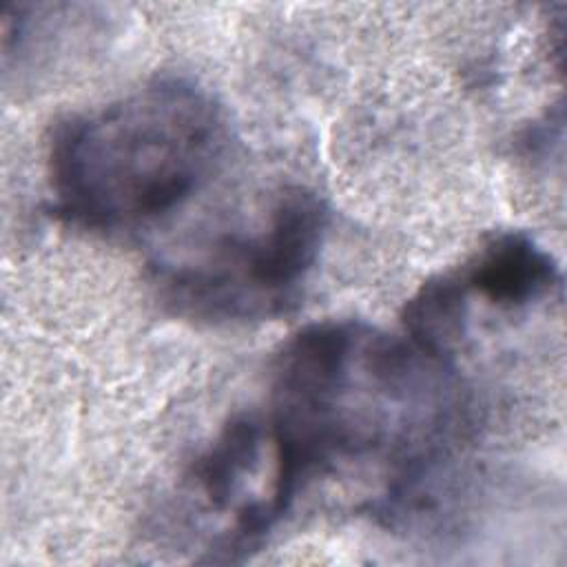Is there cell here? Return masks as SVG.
Masks as SVG:
<instances>
[{"mask_svg": "<svg viewBox=\"0 0 567 567\" xmlns=\"http://www.w3.org/2000/svg\"><path fill=\"white\" fill-rule=\"evenodd\" d=\"M328 221L319 193L284 188L255 230L230 233L195 255L159 261V299L177 315L213 323L281 317L301 301Z\"/></svg>", "mask_w": 567, "mask_h": 567, "instance_id": "cell-2", "label": "cell"}, {"mask_svg": "<svg viewBox=\"0 0 567 567\" xmlns=\"http://www.w3.org/2000/svg\"><path fill=\"white\" fill-rule=\"evenodd\" d=\"M226 142L228 122L208 89L179 75L155 78L53 126L47 146L51 210L97 233L146 226L213 177Z\"/></svg>", "mask_w": 567, "mask_h": 567, "instance_id": "cell-1", "label": "cell"}, {"mask_svg": "<svg viewBox=\"0 0 567 567\" xmlns=\"http://www.w3.org/2000/svg\"><path fill=\"white\" fill-rule=\"evenodd\" d=\"M266 458L268 441L264 416L241 412L230 416L213 443H208L193 461L188 481L210 509L226 512L235 507L233 514L237 518L248 503L244 489Z\"/></svg>", "mask_w": 567, "mask_h": 567, "instance_id": "cell-4", "label": "cell"}, {"mask_svg": "<svg viewBox=\"0 0 567 567\" xmlns=\"http://www.w3.org/2000/svg\"><path fill=\"white\" fill-rule=\"evenodd\" d=\"M467 297L505 310H520L560 286V268L547 248L523 230L489 237L458 270Z\"/></svg>", "mask_w": 567, "mask_h": 567, "instance_id": "cell-3", "label": "cell"}]
</instances>
